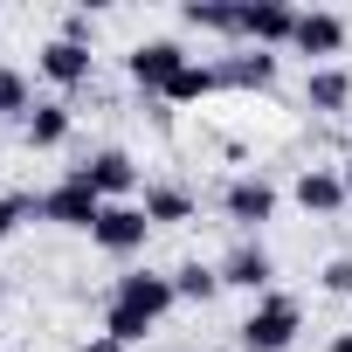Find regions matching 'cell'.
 Segmentation results:
<instances>
[{
    "mask_svg": "<svg viewBox=\"0 0 352 352\" xmlns=\"http://www.w3.org/2000/svg\"><path fill=\"white\" fill-rule=\"evenodd\" d=\"M221 90H270L276 83V56L270 49H242V56H221Z\"/></svg>",
    "mask_w": 352,
    "mask_h": 352,
    "instance_id": "obj_15",
    "label": "cell"
},
{
    "mask_svg": "<svg viewBox=\"0 0 352 352\" xmlns=\"http://www.w3.org/2000/svg\"><path fill=\"white\" fill-rule=\"evenodd\" d=\"M21 214H28V194H0V242L21 228Z\"/></svg>",
    "mask_w": 352,
    "mask_h": 352,
    "instance_id": "obj_22",
    "label": "cell"
},
{
    "mask_svg": "<svg viewBox=\"0 0 352 352\" xmlns=\"http://www.w3.org/2000/svg\"><path fill=\"white\" fill-rule=\"evenodd\" d=\"M290 35H297V8L290 0H242V28H235V42L242 49H290Z\"/></svg>",
    "mask_w": 352,
    "mask_h": 352,
    "instance_id": "obj_4",
    "label": "cell"
},
{
    "mask_svg": "<svg viewBox=\"0 0 352 352\" xmlns=\"http://www.w3.org/2000/svg\"><path fill=\"white\" fill-rule=\"evenodd\" d=\"M214 270H221V290H256V297H263V290L276 283V256H270L256 235H242V242H235Z\"/></svg>",
    "mask_w": 352,
    "mask_h": 352,
    "instance_id": "obj_9",
    "label": "cell"
},
{
    "mask_svg": "<svg viewBox=\"0 0 352 352\" xmlns=\"http://www.w3.org/2000/svg\"><path fill=\"white\" fill-rule=\"evenodd\" d=\"M345 14H331V8H297V35H290V49L297 56H311V69L318 63H331L338 49H345Z\"/></svg>",
    "mask_w": 352,
    "mask_h": 352,
    "instance_id": "obj_8",
    "label": "cell"
},
{
    "mask_svg": "<svg viewBox=\"0 0 352 352\" xmlns=\"http://www.w3.org/2000/svg\"><path fill=\"white\" fill-rule=\"evenodd\" d=\"M297 208H304V214H338V208H345L338 166H304V173H297Z\"/></svg>",
    "mask_w": 352,
    "mask_h": 352,
    "instance_id": "obj_14",
    "label": "cell"
},
{
    "mask_svg": "<svg viewBox=\"0 0 352 352\" xmlns=\"http://www.w3.org/2000/svg\"><path fill=\"white\" fill-rule=\"evenodd\" d=\"M338 180H345V201H352V159H345V166H338Z\"/></svg>",
    "mask_w": 352,
    "mask_h": 352,
    "instance_id": "obj_25",
    "label": "cell"
},
{
    "mask_svg": "<svg viewBox=\"0 0 352 352\" xmlns=\"http://www.w3.org/2000/svg\"><path fill=\"white\" fill-rule=\"evenodd\" d=\"M0 290H8V276H0Z\"/></svg>",
    "mask_w": 352,
    "mask_h": 352,
    "instance_id": "obj_27",
    "label": "cell"
},
{
    "mask_svg": "<svg viewBox=\"0 0 352 352\" xmlns=\"http://www.w3.org/2000/svg\"><path fill=\"white\" fill-rule=\"evenodd\" d=\"M297 331H304V304H297V297H283V290H263V297H256V311L235 324L242 352H290V345H297Z\"/></svg>",
    "mask_w": 352,
    "mask_h": 352,
    "instance_id": "obj_2",
    "label": "cell"
},
{
    "mask_svg": "<svg viewBox=\"0 0 352 352\" xmlns=\"http://www.w3.org/2000/svg\"><path fill=\"white\" fill-rule=\"evenodd\" d=\"M69 131H76V111H69V104H35V111L21 118L28 152H56V145H69Z\"/></svg>",
    "mask_w": 352,
    "mask_h": 352,
    "instance_id": "obj_13",
    "label": "cell"
},
{
    "mask_svg": "<svg viewBox=\"0 0 352 352\" xmlns=\"http://www.w3.org/2000/svg\"><path fill=\"white\" fill-rule=\"evenodd\" d=\"M221 214H228L242 235H256V228L276 214V187L263 180V173H242V180H228V194H221Z\"/></svg>",
    "mask_w": 352,
    "mask_h": 352,
    "instance_id": "obj_10",
    "label": "cell"
},
{
    "mask_svg": "<svg viewBox=\"0 0 352 352\" xmlns=\"http://www.w3.org/2000/svg\"><path fill=\"white\" fill-rule=\"evenodd\" d=\"M35 104H28V76L14 69V63H0V118H28Z\"/></svg>",
    "mask_w": 352,
    "mask_h": 352,
    "instance_id": "obj_20",
    "label": "cell"
},
{
    "mask_svg": "<svg viewBox=\"0 0 352 352\" xmlns=\"http://www.w3.org/2000/svg\"><path fill=\"white\" fill-rule=\"evenodd\" d=\"M90 35H97V21H90L83 8H76V14H63V42H83V49H90Z\"/></svg>",
    "mask_w": 352,
    "mask_h": 352,
    "instance_id": "obj_23",
    "label": "cell"
},
{
    "mask_svg": "<svg viewBox=\"0 0 352 352\" xmlns=\"http://www.w3.org/2000/svg\"><path fill=\"white\" fill-rule=\"evenodd\" d=\"M35 63H42V76H49L56 90H83V83H90V69H97V56H90L83 42H63V35H49Z\"/></svg>",
    "mask_w": 352,
    "mask_h": 352,
    "instance_id": "obj_11",
    "label": "cell"
},
{
    "mask_svg": "<svg viewBox=\"0 0 352 352\" xmlns=\"http://www.w3.org/2000/svg\"><path fill=\"white\" fill-rule=\"evenodd\" d=\"M318 283H324L331 297H352V256H331V263L318 270Z\"/></svg>",
    "mask_w": 352,
    "mask_h": 352,
    "instance_id": "obj_21",
    "label": "cell"
},
{
    "mask_svg": "<svg viewBox=\"0 0 352 352\" xmlns=\"http://www.w3.org/2000/svg\"><path fill=\"white\" fill-rule=\"evenodd\" d=\"M331 352H352V331H338V338H331Z\"/></svg>",
    "mask_w": 352,
    "mask_h": 352,
    "instance_id": "obj_26",
    "label": "cell"
},
{
    "mask_svg": "<svg viewBox=\"0 0 352 352\" xmlns=\"http://www.w3.org/2000/svg\"><path fill=\"white\" fill-rule=\"evenodd\" d=\"M180 21L187 28H208V35H235L242 28V0H187Z\"/></svg>",
    "mask_w": 352,
    "mask_h": 352,
    "instance_id": "obj_17",
    "label": "cell"
},
{
    "mask_svg": "<svg viewBox=\"0 0 352 352\" xmlns=\"http://www.w3.org/2000/svg\"><path fill=\"white\" fill-rule=\"evenodd\" d=\"M187 63H194V56L173 42V35H152V42H138V49L124 56V76H131L145 97H166V90H173V76H180Z\"/></svg>",
    "mask_w": 352,
    "mask_h": 352,
    "instance_id": "obj_3",
    "label": "cell"
},
{
    "mask_svg": "<svg viewBox=\"0 0 352 352\" xmlns=\"http://www.w3.org/2000/svg\"><path fill=\"white\" fill-rule=\"evenodd\" d=\"M214 90H221V69H214V63H187L180 76H173L166 104H201V97H214Z\"/></svg>",
    "mask_w": 352,
    "mask_h": 352,
    "instance_id": "obj_18",
    "label": "cell"
},
{
    "mask_svg": "<svg viewBox=\"0 0 352 352\" xmlns=\"http://www.w3.org/2000/svg\"><path fill=\"white\" fill-rule=\"evenodd\" d=\"M145 235H152V221H145L138 201H111V208L97 214V228H90V242H97L104 256H138Z\"/></svg>",
    "mask_w": 352,
    "mask_h": 352,
    "instance_id": "obj_7",
    "label": "cell"
},
{
    "mask_svg": "<svg viewBox=\"0 0 352 352\" xmlns=\"http://www.w3.org/2000/svg\"><path fill=\"white\" fill-rule=\"evenodd\" d=\"M104 208H111V201H97V187H90V180H76V173L35 201V214H42V221H56V228H97V214H104Z\"/></svg>",
    "mask_w": 352,
    "mask_h": 352,
    "instance_id": "obj_5",
    "label": "cell"
},
{
    "mask_svg": "<svg viewBox=\"0 0 352 352\" xmlns=\"http://www.w3.org/2000/svg\"><path fill=\"white\" fill-rule=\"evenodd\" d=\"M304 104L324 111V118H338V111L352 104V69H345V63H318V69L304 76Z\"/></svg>",
    "mask_w": 352,
    "mask_h": 352,
    "instance_id": "obj_12",
    "label": "cell"
},
{
    "mask_svg": "<svg viewBox=\"0 0 352 352\" xmlns=\"http://www.w3.org/2000/svg\"><path fill=\"white\" fill-rule=\"evenodd\" d=\"M69 173L97 187V201H131V194H138V159H131L124 145H104V152H90V159L69 166Z\"/></svg>",
    "mask_w": 352,
    "mask_h": 352,
    "instance_id": "obj_6",
    "label": "cell"
},
{
    "mask_svg": "<svg viewBox=\"0 0 352 352\" xmlns=\"http://www.w3.org/2000/svg\"><path fill=\"white\" fill-rule=\"evenodd\" d=\"M76 352H124V345H111V338H104V331H97V338H83V345H76Z\"/></svg>",
    "mask_w": 352,
    "mask_h": 352,
    "instance_id": "obj_24",
    "label": "cell"
},
{
    "mask_svg": "<svg viewBox=\"0 0 352 352\" xmlns=\"http://www.w3.org/2000/svg\"><path fill=\"white\" fill-rule=\"evenodd\" d=\"M145 221L152 228H173V221H194V194L187 187H173V180H159V187H145Z\"/></svg>",
    "mask_w": 352,
    "mask_h": 352,
    "instance_id": "obj_16",
    "label": "cell"
},
{
    "mask_svg": "<svg viewBox=\"0 0 352 352\" xmlns=\"http://www.w3.org/2000/svg\"><path fill=\"white\" fill-rule=\"evenodd\" d=\"M214 290H221L214 263H180V270H173V297H180V304H208Z\"/></svg>",
    "mask_w": 352,
    "mask_h": 352,
    "instance_id": "obj_19",
    "label": "cell"
},
{
    "mask_svg": "<svg viewBox=\"0 0 352 352\" xmlns=\"http://www.w3.org/2000/svg\"><path fill=\"white\" fill-rule=\"evenodd\" d=\"M173 304H180V297H173V276H159V270H131V276H118V283H111L104 338H111V345H145Z\"/></svg>",
    "mask_w": 352,
    "mask_h": 352,
    "instance_id": "obj_1",
    "label": "cell"
}]
</instances>
